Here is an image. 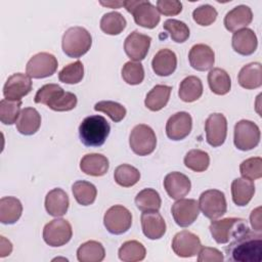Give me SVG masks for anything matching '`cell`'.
<instances>
[{
	"mask_svg": "<svg viewBox=\"0 0 262 262\" xmlns=\"http://www.w3.org/2000/svg\"><path fill=\"white\" fill-rule=\"evenodd\" d=\"M225 248L227 259L235 262L262 261V234L250 231L232 238Z\"/></svg>",
	"mask_w": 262,
	"mask_h": 262,
	"instance_id": "cell-1",
	"label": "cell"
},
{
	"mask_svg": "<svg viewBox=\"0 0 262 262\" xmlns=\"http://www.w3.org/2000/svg\"><path fill=\"white\" fill-rule=\"evenodd\" d=\"M34 101L45 104L55 112H68L76 107L78 99L74 93L64 91L59 85L51 83L39 88Z\"/></svg>",
	"mask_w": 262,
	"mask_h": 262,
	"instance_id": "cell-2",
	"label": "cell"
},
{
	"mask_svg": "<svg viewBox=\"0 0 262 262\" xmlns=\"http://www.w3.org/2000/svg\"><path fill=\"white\" fill-rule=\"evenodd\" d=\"M111 131V126L106 119L99 115L86 117L79 126V136L81 142L86 146H101Z\"/></svg>",
	"mask_w": 262,
	"mask_h": 262,
	"instance_id": "cell-3",
	"label": "cell"
},
{
	"mask_svg": "<svg viewBox=\"0 0 262 262\" xmlns=\"http://www.w3.org/2000/svg\"><path fill=\"white\" fill-rule=\"evenodd\" d=\"M92 44L90 33L83 27H72L68 29L61 40L63 52L73 58H79L86 54Z\"/></svg>",
	"mask_w": 262,
	"mask_h": 262,
	"instance_id": "cell-4",
	"label": "cell"
},
{
	"mask_svg": "<svg viewBox=\"0 0 262 262\" xmlns=\"http://www.w3.org/2000/svg\"><path fill=\"white\" fill-rule=\"evenodd\" d=\"M209 229L217 244H227L230 239L250 230L245 219L234 217L212 220Z\"/></svg>",
	"mask_w": 262,
	"mask_h": 262,
	"instance_id": "cell-5",
	"label": "cell"
},
{
	"mask_svg": "<svg viewBox=\"0 0 262 262\" xmlns=\"http://www.w3.org/2000/svg\"><path fill=\"white\" fill-rule=\"evenodd\" d=\"M123 6L133 15L134 21L145 29H154L160 23L161 16L157 7L145 0H126Z\"/></svg>",
	"mask_w": 262,
	"mask_h": 262,
	"instance_id": "cell-6",
	"label": "cell"
},
{
	"mask_svg": "<svg viewBox=\"0 0 262 262\" xmlns=\"http://www.w3.org/2000/svg\"><path fill=\"white\" fill-rule=\"evenodd\" d=\"M129 145L132 151L138 156L150 155L157 146L155 131L145 124L136 125L130 133Z\"/></svg>",
	"mask_w": 262,
	"mask_h": 262,
	"instance_id": "cell-7",
	"label": "cell"
},
{
	"mask_svg": "<svg viewBox=\"0 0 262 262\" xmlns=\"http://www.w3.org/2000/svg\"><path fill=\"white\" fill-rule=\"evenodd\" d=\"M260 129L252 121L241 120L234 126L233 142L239 150L247 151L255 148L260 142Z\"/></svg>",
	"mask_w": 262,
	"mask_h": 262,
	"instance_id": "cell-8",
	"label": "cell"
},
{
	"mask_svg": "<svg viewBox=\"0 0 262 262\" xmlns=\"http://www.w3.org/2000/svg\"><path fill=\"white\" fill-rule=\"evenodd\" d=\"M199 208L205 217L215 220L226 213L227 204L224 193L218 189H208L199 199Z\"/></svg>",
	"mask_w": 262,
	"mask_h": 262,
	"instance_id": "cell-9",
	"label": "cell"
},
{
	"mask_svg": "<svg viewBox=\"0 0 262 262\" xmlns=\"http://www.w3.org/2000/svg\"><path fill=\"white\" fill-rule=\"evenodd\" d=\"M72 235V225L62 218L49 221L43 228V239L50 247H61L68 244Z\"/></svg>",
	"mask_w": 262,
	"mask_h": 262,
	"instance_id": "cell-10",
	"label": "cell"
},
{
	"mask_svg": "<svg viewBox=\"0 0 262 262\" xmlns=\"http://www.w3.org/2000/svg\"><path fill=\"white\" fill-rule=\"evenodd\" d=\"M103 224L112 234L125 233L132 225V214L126 207L115 205L105 212Z\"/></svg>",
	"mask_w": 262,
	"mask_h": 262,
	"instance_id": "cell-11",
	"label": "cell"
},
{
	"mask_svg": "<svg viewBox=\"0 0 262 262\" xmlns=\"http://www.w3.org/2000/svg\"><path fill=\"white\" fill-rule=\"evenodd\" d=\"M56 57L48 52H39L33 55L26 66L27 75L34 79H42L52 76L57 70Z\"/></svg>",
	"mask_w": 262,
	"mask_h": 262,
	"instance_id": "cell-12",
	"label": "cell"
},
{
	"mask_svg": "<svg viewBox=\"0 0 262 262\" xmlns=\"http://www.w3.org/2000/svg\"><path fill=\"white\" fill-rule=\"evenodd\" d=\"M171 213L178 226L188 227L199 217V203L193 199H179L172 205Z\"/></svg>",
	"mask_w": 262,
	"mask_h": 262,
	"instance_id": "cell-13",
	"label": "cell"
},
{
	"mask_svg": "<svg viewBox=\"0 0 262 262\" xmlns=\"http://www.w3.org/2000/svg\"><path fill=\"white\" fill-rule=\"evenodd\" d=\"M206 140L213 146L217 147L224 143L227 135V120L223 114H211L205 123Z\"/></svg>",
	"mask_w": 262,
	"mask_h": 262,
	"instance_id": "cell-14",
	"label": "cell"
},
{
	"mask_svg": "<svg viewBox=\"0 0 262 262\" xmlns=\"http://www.w3.org/2000/svg\"><path fill=\"white\" fill-rule=\"evenodd\" d=\"M31 77L23 73H15L6 80L3 86V95L5 99L20 101L24 96L31 92Z\"/></svg>",
	"mask_w": 262,
	"mask_h": 262,
	"instance_id": "cell-15",
	"label": "cell"
},
{
	"mask_svg": "<svg viewBox=\"0 0 262 262\" xmlns=\"http://www.w3.org/2000/svg\"><path fill=\"white\" fill-rule=\"evenodd\" d=\"M202 248L199 236L188 230L177 232L172 241V250L182 258H190L195 256Z\"/></svg>",
	"mask_w": 262,
	"mask_h": 262,
	"instance_id": "cell-16",
	"label": "cell"
},
{
	"mask_svg": "<svg viewBox=\"0 0 262 262\" xmlns=\"http://www.w3.org/2000/svg\"><path fill=\"white\" fill-rule=\"evenodd\" d=\"M151 38L147 35L141 34L138 31H133L127 36L124 42V50L127 56L133 61H140L145 58Z\"/></svg>",
	"mask_w": 262,
	"mask_h": 262,
	"instance_id": "cell-17",
	"label": "cell"
},
{
	"mask_svg": "<svg viewBox=\"0 0 262 262\" xmlns=\"http://www.w3.org/2000/svg\"><path fill=\"white\" fill-rule=\"evenodd\" d=\"M191 128V116L186 112H178L168 119L166 123V134L172 140H182L188 136Z\"/></svg>",
	"mask_w": 262,
	"mask_h": 262,
	"instance_id": "cell-18",
	"label": "cell"
},
{
	"mask_svg": "<svg viewBox=\"0 0 262 262\" xmlns=\"http://www.w3.org/2000/svg\"><path fill=\"white\" fill-rule=\"evenodd\" d=\"M188 60L191 68L200 72H205L213 68L215 53L213 49L206 44H195L189 50Z\"/></svg>",
	"mask_w": 262,
	"mask_h": 262,
	"instance_id": "cell-19",
	"label": "cell"
},
{
	"mask_svg": "<svg viewBox=\"0 0 262 262\" xmlns=\"http://www.w3.org/2000/svg\"><path fill=\"white\" fill-rule=\"evenodd\" d=\"M164 187L171 199L179 200L185 196L191 188L189 178L180 172H171L164 179Z\"/></svg>",
	"mask_w": 262,
	"mask_h": 262,
	"instance_id": "cell-20",
	"label": "cell"
},
{
	"mask_svg": "<svg viewBox=\"0 0 262 262\" xmlns=\"http://www.w3.org/2000/svg\"><path fill=\"white\" fill-rule=\"evenodd\" d=\"M141 228L149 239H159L166 232V222L158 211H147L141 214Z\"/></svg>",
	"mask_w": 262,
	"mask_h": 262,
	"instance_id": "cell-21",
	"label": "cell"
},
{
	"mask_svg": "<svg viewBox=\"0 0 262 262\" xmlns=\"http://www.w3.org/2000/svg\"><path fill=\"white\" fill-rule=\"evenodd\" d=\"M253 20L252 9L247 5H237L229 10L224 17V26L229 32L247 28Z\"/></svg>",
	"mask_w": 262,
	"mask_h": 262,
	"instance_id": "cell-22",
	"label": "cell"
},
{
	"mask_svg": "<svg viewBox=\"0 0 262 262\" xmlns=\"http://www.w3.org/2000/svg\"><path fill=\"white\" fill-rule=\"evenodd\" d=\"M233 50L241 55L253 54L258 46V40L255 32L249 28L238 30L233 33L231 38Z\"/></svg>",
	"mask_w": 262,
	"mask_h": 262,
	"instance_id": "cell-23",
	"label": "cell"
},
{
	"mask_svg": "<svg viewBox=\"0 0 262 262\" xmlns=\"http://www.w3.org/2000/svg\"><path fill=\"white\" fill-rule=\"evenodd\" d=\"M151 67L155 74L161 77H167L173 74L177 67V56L174 51L168 48L160 49L151 60Z\"/></svg>",
	"mask_w": 262,
	"mask_h": 262,
	"instance_id": "cell-24",
	"label": "cell"
},
{
	"mask_svg": "<svg viewBox=\"0 0 262 262\" xmlns=\"http://www.w3.org/2000/svg\"><path fill=\"white\" fill-rule=\"evenodd\" d=\"M70 200L61 188H53L45 196V209L53 217L63 216L69 209Z\"/></svg>",
	"mask_w": 262,
	"mask_h": 262,
	"instance_id": "cell-25",
	"label": "cell"
},
{
	"mask_svg": "<svg viewBox=\"0 0 262 262\" xmlns=\"http://www.w3.org/2000/svg\"><path fill=\"white\" fill-rule=\"evenodd\" d=\"M108 168V160L101 154H87L80 161V169L90 176H103L106 174Z\"/></svg>",
	"mask_w": 262,
	"mask_h": 262,
	"instance_id": "cell-26",
	"label": "cell"
},
{
	"mask_svg": "<svg viewBox=\"0 0 262 262\" xmlns=\"http://www.w3.org/2000/svg\"><path fill=\"white\" fill-rule=\"evenodd\" d=\"M16 129L23 135L35 134L41 126V116L34 107H25L20 111L16 121Z\"/></svg>",
	"mask_w": 262,
	"mask_h": 262,
	"instance_id": "cell-27",
	"label": "cell"
},
{
	"mask_svg": "<svg viewBox=\"0 0 262 262\" xmlns=\"http://www.w3.org/2000/svg\"><path fill=\"white\" fill-rule=\"evenodd\" d=\"M238 84L245 89H256L262 85V67L260 62L244 66L237 76Z\"/></svg>",
	"mask_w": 262,
	"mask_h": 262,
	"instance_id": "cell-28",
	"label": "cell"
},
{
	"mask_svg": "<svg viewBox=\"0 0 262 262\" xmlns=\"http://www.w3.org/2000/svg\"><path fill=\"white\" fill-rule=\"evenodd\" d=\"M255 193L253 181L246 178H235L231 183L232 201L236 206L244 207L250 203Z\"/></svg>",
	"mask_w": 262,
	"mask_h": 262,
	"instance_id": "cell-29",
	"label": "cell"
},
{
	"mask_svg": "<svg viewBox=\"0 0 262 262\" xmlns=\"http://www.w3.org/2000/svg\"><path fill=\"white\" fill-rule=\"evenodd\" d=\"M23 205L14 196H3L0 200V221L3 224H13L21 216Z\"/></svg>",
	"mask_w": 262,
	"mask_h": 262,
	"instance_id": "cell-30",
	"label": "cell"
},
{
	"mask_svg": "<svg viewBox=\"0 0 262 262\" xmlns=\"http://www.w3.org/2000/svg\"><path fill=\"white\" fill-rule=\"evenodd\" d=\"M172 87L168 85H156L145 96L144 104L151 112H158L164 108L170 98Z\"/></svg>",
	"mask_w": 262,
	"mask_h": 262,
	"instance_id": "cell-31",
	"label": "cell"
},
{
	"mask_svg": "<svg viewBox=\"0 0 262 262\" xmlns=\"http://www.w3.org/2000/svg\"><path fill=\"white\" fill-rule=\"evenodd\" d=\"M203 94V84L200 78L195 76H188L184 78L180 85L178 95L184 102H193L198 100Z\"/></svg>",
	"mask_w": 262,
	"mask_h": 262,
	"instance_id": "cell-32",
	"label": "cell"
},
{
	"mask_svg": "<svg viewBox=\"0 0 262 262\" xmlns=\"http://www.w3.org/2000/svg\"><path fill=\"white\" fill-rule=\"evenodd\" d=\"M208 84L211 91L217 95L227 94L231 88L229 75L226 71L220 68H214L209 72Z\"/></svg>",
	"mask_w": 262,
	"mask_h": 262,
	"instance_id": "cell-33",
	"label": "cell"
},
{
	"mask_svg": "<svg viewBox=\"0 0 262 262\" xmlns=\"http://www.w3.org/2000/svg\"><path fill=\"white\" fill-rule=\"evenodd\" d=\"M104 257V248L96 241L85 242L77 250V259L80 262H100Z\"/></svg>",
	"mask_w": 262,
	"mask_h": 262,
	"instance_id": "cell-34",
	"label": "cell"
},
{
	"mask_svg": "<svg viewBox=\"0 0 262 262\" xmlns=\"http://www.w3.org/2000/svg\"><path fill=\"white\" fill-rule=\"evenodd\" d=\"M75 200L82 206H89L96 200L97 189L94 184L85 180H78L72 186Z\"/></svg>",
	"mask_w": 262,
	"mask_h": 262,
	"instance_id": "cell-35",
	"label": "cell"
},
{
	"mask_svg": "<svg viewBox=\"0 0 262 262\" xmlns=\"http://www.w3.org/2000/svg\"><path fill=\"white\" fill-rule=\"evenodd\" d=\"M136 207L142 211H159L162 205V200L159 192L154 188H144L135 196Z\"/></svg>",
	"mask_w": 262,
	"mask_h": 262,
	"instance_id": "cell-36",
	"label": "cell"
},
{
	"mask_svg": "<svg viewBox=\"0 0 262 262\" xmlns=\"http://www.w3.org/2000/svg\"><path fill=\"white\" fill-rule=\"evenodd\" d=\"M119 259L124 262H137L145 258L146 250L138 241H127L119 249Z\"/></svg>",
	"mask_w": 262,
	"mask_h": 262,
	"instance_id": "cell-37",
	"label": "cell"
},
{
	"mask_svg": "<svg viewBox=\"0 0 262 262\" xmlns=\"http://www.w3.org/2000/svg\"><path fill=\"white\" fill-rule=\"evenodd\" d=\"M126 18L117 11L104 13L100 19V29L107 35H119L126 28Z\"/></svg>",
	"mask_w": 262,
	"mask_h": 262,
	"instance_id": "cell-38",
	"label": "cell"
},
{
	"mask_svg": "<svg viewBox=\"0 0 262 262\" xmlns=\"http://www.w3.org/2000/svg\"><path fill=\"white\" fill-rule=\"evenodd\" d=\"M114 178L116 183L120 186L131 187L139 181L140 172L131 165L122 164L115 169Z\"/></svg>",
	"mask_w": 262,
	"mask_h": 262,
	"instance_id": "cell-39",
	"label": "cell"
},
{
	"mask_svg": "<svg viewBox=\"0 0 262 262\" xmlns=\"http://www.w3.org/2000/svg\"><path fill=\"white\" fill-rule=\"evenodd\" d=\"M184 165L191 171L204 172L210 165V157L205 150L191 149L184 157Z\"/></svg>",
	"mask_w": 262,
	"mask_h": 262,
	"instance_id": "cell-40",
	"label": "cell"
},
{
	"mask_svg": "<svg viewBox=\"0 0 262 262\" xmlns=\"http://www.w3.org/2000/svg\"><path fill=\"white\" fill-rule=\"evenodd\" d=\"M163 27H164V30H166L169 33L171 39L176 43L185 42L188 39L190 34L188 26L185 23L178 19H174V18L167 19L164 23Z\"/></svg>",
	"mask_w": 262,
	"mask_h": 262,
	"instance_id": "cell-41",
	"label": "cell"
},
{
	"mask_svg": "<svg viewBox=\"0 0 262 262\" xmlns=\"http://www.w3.org/2000/svg\"><path fill=\"white\" fill-rule=\"evenodd\" d=\"M20 101L2 99L0 101V121L4 125H12L16 123L20 114Z\"/></svg>",
	"mask_w": 262,
	"mask_h": 262,
	"instance_id": "cell-42",
	"label": "cell"
},
{
	"mask_svg": "<svg viewBox=\"0 0 262 262\" xmlns=\"http://www.w3.org/2000/svg\"><path fill=\"white\" fill-rule=\"evenodd\" d=\"M84 77V66L80 60L69 63L58 73V79L64 84H78Z\"/></svg>",
	"mask_w": 262,
	"mask_h": 262,
	"instance_id": "cell-43",
	"label": "cell"
},
{
	"mask_svg": "<svg viewBox=\"0 0 262 262\" xmlns=\"http://www.w3.org/2000/svg\"><path fill=\"white\" fill-rule=\"evenodd\" d=\"M94 110L96 112H102L106 114L113 122L118 123L122 121L126 116V108L121 103L112 100H101L95 103Z\"/></svg>",
	"mask_w": 262,
	"mask_h": 262,
	"instance_id": "cell-44",
	"label": "cell"
},
{
	"mask_svg": "<svg viewBox=\"0 0 262 262\" xmlns=\"http://www.w3.org/2000/svg\"><path fill=\"white\" fill-rule=\"evenodd\" d=\"M122 78L129 85H138L144 79V69L140 62L127 61L122 68Z\"/></svg>",
	"mask_w": 262,
	"mask_h": 262,
	"instance_id": "cell-45",
	"label": "cell"
},
{
	"mask_svg": "<svg viewBox=\"0 0 262 262\" xmlns=\"http://www.w3.org/2000/svg\"><path fill=\"white\" fill-rule=\"evenodd\" d=\"M239 172L243 178L251 181L262 177V159L260 157L249 158L242 162Z\"/></svg>",
	"mask_w": 262,
	"mask_h": 262,
	"instance_id": "cell-46",
	"label": "cell"
},
{
	"mask_svg": "<svg viewBox=\"0 0 262 262\" xmlns=\"http://www.w3.org/2000/svg\"><path fill=\"white\" fill-rule=\"evenodd\" d=\"M217 14V10L212 5L204 4L193 10L192 18L198 25L207 27L216 20Z\"/></svg>",
	"mask_w": 262,
	"mask_h": 262,
	"instance_id": "cell-47",
	"label": "cell"
},
{
	"mask_svg": "<svg viewBox=\"0 0 262 262\" xmlns=\"http://www.w3.org/2000/svg\"><path fill=\"white\" fill-rule=\"evenodd\" d=\"M157 9L164 15L173 16L182 11V3L177 0H158Z\"/></svg>",
	"mask_w": 262,
	"mask_h": 262,
	"instance_id": "cell-48",
	"label": "cell"
},
{
	"mask_svg": "<svg viewBox=\"0 0 262 262\" xmlns=\"http://www.w3.org/2000/svg\"><path fill=\"white\" fill-rule=\"evenodd\" d=\"M198 254L199 262H222L224 260L223 254L215 248L202 247Z\"/></svg>",
	"mask_w": 262,
	"mask_h": 262,
	"instance_id": "cell-49",
	"label": "cell"
},
{
	"mask_svg": "<svg viewBox=\"0 0 262 262\" xmlns=\"http://www.w3.org/2000/svg\"><path fill=\"white\" fill-rule=\"evenodd\" d=\"M250 222L252 228L256 232H261L262 230V223H261V207H257L251 212L250 215Z\"/></svg>",
	"mask_w": 262,
	"mask_h": 262,
	"instance_id": "cell-50",
	"label": "cell"
},
{
	"mask_svg": "<svg viewBox=\"0 0 262 262\" xmlns=\"http://www.w3.org/2000/svg\"><path fill=\"white\" fill-rule=\"evenodd\" d=\"M12 252V244L4 236H0V257L4 258Z\"/></svg>",
	"mask_w": 262,
	"mask_h": 262,
	"instance_id": "cell-51",
	"label": "cell"
},
{
	"mask_svg": "<svg viewBox=\"0 0 262 262\" xmlns=\"http://www.w3.org/2000/svg\"><path fill=\"white\" fill-rule=\"evenodd\" d=\"M99 3H100L101 5H103V6L111 7V8H119V7L123 6V1H108V2L100 1Z\"/></svg>",
	"mask_w": 262,
	"mask_h": 262,
	"instance_id": "cell-52",
	"label": "cell"
}]
</instances>
